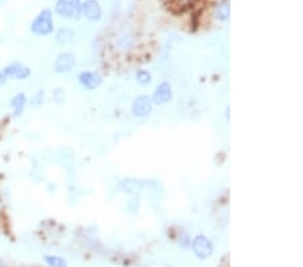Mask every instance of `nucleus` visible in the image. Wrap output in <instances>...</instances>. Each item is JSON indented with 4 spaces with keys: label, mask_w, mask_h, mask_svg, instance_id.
I'll use <instances>...</instances> for the list:
<instances>
[{
    "label": "nucleus",
    "mask_w": 303,
    "mask_h": 267,
    "mask_svg": "<svg viewBox=\"0 0 303 267\" xmlns=\"http://www.w3.org/2000/svg\"><path fill=\"white\" fill-rule=\"evenodd\" d=\"M31 34L38 38H46L54 34L55 23H54V15L50 8H43L35 15V18L30 23Z\"/></svg>",
    "instance_id": "nucleus-1"
},
{
    "label": "nucleus",
    "mask_w": 303,
    "mask_h": 267,
    "mask_svg": "<svg viewBox=\"0 0 303 267\" xmlns=\"http://www.w3.org/2000/svg\"><path fill=\"white\" fill-rule=\"evenodd\" d=\"M82 0H55L54 14L62 19L77 20L81 18Z\"/></svg>",
    "instance_id": "nucleus-2"
},
{
    "label": "nucleus",
    "mask_w": 303,
    "mask_h": 267,
    "mask_svg": "<svg viewBox=\"0 0 303 267\" xmlns=\"http://www.w3.org/2000/svg\"><path fill=\"white\" fill-rule=\"evenodd\" d=\"M76 65L77 60L74 53H72V51H61L54 58L53 72L55 74H68L70 72H73Z\"/></svg>",
    "instance_id": "nucleus-3"
},
{
    "label": "nucleus",
    "mask_w": 303,
    "mask_h": 267,
    "mask_svg": "<svg viewBox=\"0 0 303 267\" xmlns=\"http://www.w3.org/2000/svg\"><path fill=\"white\" fill-rule=\"evenodd\" d=\"M2 72H3L4 76L7 77V80H15V81H24V80H27V78L31 76V73H33L31 68H28L27 65L18 61L7 64V65L2 69Z\"/></svg>",
    "instance_id": "nucleus-4"
},
{
    "label": "nucleus",
    "mask_w": 303,
    "mask_h": 267,
    "mask_svg": "<svg viewBox=\"0 0 303 267\" xmlns=\"http://www.w3.org/2000/svg\"><path fill=\"white\" fill-rule=\"evenodd\" d=\"M154 109V104L151 101V97L148 95H139L131 103V112L135 117L144 119L150 116Z\"/></svg>",
    "instance_id": "nucleus-5"
},
{
    "label": "nucleus",
    "mask_w": 303,
    "mask_h": 267,
    "mask_svg": "<svg viewBox=\"0 0 303 267\" xmlns=\"http://www.w3.org/2000/svg\"><path fill=\"white\" fill-rule=\"evenodd\" d=\"M174 92L173 86L169 81H162L154 89L153 95H151V101H153L154 107H161V105L169 104L170 101L173 100Z\"/></svg>",
    "instance_id": "nucleus-6"
},
{
    "label": "nucleus",
    "mask_w": 303,
    "mask_h": 267,
    "mask_svg": "<svg viewBox=\"0 0 303 267\" xmlns=\"http://www.w3.org/2000/svg\"><path fill=\"white\" fill-rule=\"evenodd\" d=\"M77 81L85 91H96L103 85L104 78L99 72L95 70H84L78 74Z\"/></svg>",
    "instance_id": "nucleus-7"
},
{
    "label": "nucleus",
    "mask_w": 303,
    "mask_h": 267,
    "mask_svg": "<svg viewBox=\"0 0 303 267\" xmlns=\"http://www.w3.org/2000/svg\"><path fill=\"white\" fill-rule=\"evenodd\" d=\"M192 248L198 259H207L213 254V243L205 235H197L192 242Z\"/></svg>",
    "instance_id": "nucleus-8"
},
{
    "label": "nucleus",
    "mask_w": 303,
    "mask_h": 267,
    "mask_svg": "<svg viewBox=\"0 0 303 267\" xmlns=\"http://www.w3.org/2000/svg\"><path fill=\"white\" fill-rule=\"evenodd\" d=\"M81 16L89 22H100L103 18V7L99 0H85L81 6Z\"/></svg>",
    "instance_id": "nucleus-9"
},
{
    "label": "nucleus",
    "mask_w": 303,
    "mask_h": 267,
    "mask_svg": "<svg viewBox=\"0 0 303 267\" xmlns=\"http://www.w3.org/2000/svg\"><path fill=\"white\" fill-rule=\"evenodd\" d=\"M27 105H28V97L24 92H18L16 95L11 97V100L8 103V107L11 109L12 117H20L26 111Z\"/></svg>",
    "instance_id": "nucleus-10"
},
{
    "label": "nucleus",
    "mask_w": 303,
    "mask_h": 267,
    "mask_svg": "<svg viewBox=\"0 0 303 267\" xmlns=\"http://www.w3.org/2000/svg\"><path fill=\"white\" fill-rule=\"evenodd\" d=\"M76 33L70 27H59L54 31V42L58 47H65L74 41Z\"/></svg>",
    "instance_id": "nucleus-11"
},
{
    "label": "nucleus",
    "mask_w": 303,
    "mask_h": 267,
    "mask_svg": "<svg viewBox=\"0 0 303 267\" xmlns=\"http://www.w3.org/2000/svg\"><path fill=\"white\" fill-rule=\"evenodd\" d=\"M213 16H215L219 22H221V23L228 22L230 18L229 0H221V2H219V3L216 4L215 10H213Z\"/></svg>",
    "instance_id": "nucleus-12"
},
{
    "label": "nucleus",
    "mask_w": 303,
    "mask_h": 267,
    "mask_svg": "<svg viewBox=\"0 0 303 267\" xmlns=\"http://www.w3.org/2000/svg\"><path fill=\"white\" fill-rule=\"evenodd\" d=\"M116 49L123 53V54H130L131 51L135 50V39L132 34H124L116 43Z\"/></svg>",
    "instance_id": "nucleus-13"
},
{
    "label": "nucleus",
    "mask_w": 303,
    "mask_h": 267,
    "mask_svg": "<svg viewBox=\"0 0 303 267\" xmlns=\"http://www.w3.org/2000/svg\"><path fill=\"white\" fill-rule=\"evenodd\" d=\"M45 100H46V92L45 89H37L31 97L28 99V104L33 107V108H41L43 104H45Z\"/></svg>",
    "instance_id": "nucleus-14"
},
{
    "label": "nucleus",
    "mask_w": 303,
    "mask_h": 267,
    "mask_svg": "<svg viewBox=\"0 0 303 267\" xmlns=\"http://www.w3.org/2000/svg\"><path fill=\"white\" fill-rule=\"evenodd\" d=\"M135 80H136L139 85L147 86L153 82V74H151L150 70L138 69L135 72Z\"/></svg>",
    "instance_id": "nucleus-15"
},
{
    "label": "nucleus",
    "mask_w": 303,
    "mask_h": 267,
    "mask_svg": "<svg viewBox=\"0 0 303 267\" xmlns=\"http://www.w3.org/2000/svg\"><path fill=\"white\" fill-rule=\"evenodd\" d=\"M45 263L49 267H68V262L62 256L58 255H45L43 256Z\"/></svg>",
    "instance_id": "nucleus-16"
},
{
    "label": "nucleus",
    "mask_w": 303,
    "mask_h": 267,
    "mask_svg": "<svg viewBox=\"0 0 303 267\" xmlns=\"http://www.w3.org/2000/svg\"><path fill=\"white\" fill-rule=\"evenodd\" d=\"M51 97H53L54 103H57V104H64L66 100H68V93L64 88H55L51 93Z\"/></svg>",
    "instance_id": "nucleus-17"
},
{
    "label": "nucleus",
    "mask_w": 303,
    "mask_h": 267,
    "mask_svg": "<svg viewBox=\"0 0 303 267\" xmlns=\"http://www.w3.org/2000/svg\"><path fill=\"white\" fill-rule=\"evenodd\" d=\"M7 82H8L7 77L4 76V73L2 72V69H0V86H4L6 84H7Z\"/></svg>",
    "instance_id": "nucleus-18"
},
{
    "label": "nucleus",
    "mask_w": 303,
    "mask_h": 267,
    "mask_svg": "<svg viewBox=\"0 0 303 267\" xmlns=\"http://www.w3.org/2000/svg\"><path fill=\"white\" fill-rule=\"evenodd\" d=\"M0 267H7V266H6V263H4L2 259H0Z\"/></svg>",
    "instance_id": "nucleus-19"
}]
</instances>
